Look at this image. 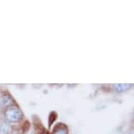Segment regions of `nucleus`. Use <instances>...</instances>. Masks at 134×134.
I'll list each match as a JSON object with an SVG mask.
<instances>
[{"label": "nucleus", "instance_id": "obj_1", "mask_svg": "<svg viewBox=\"0 0 134 134\" xmlns=\"http://www.w3.org/2000/svg\"><path fill=\"white\" fill-rule=\"evenodd\" d=\"M4 115L8 123H18L23 118V112L16 105L7 108L4 110Z\"/></svg>", "mask_w": 134, "mask_h": 134}, {"label": "nucleus", "instance_id": "obj_2", "mask_svg": "<svg viewBox=\"0 0 134 134\" xmlns=\"http://www.w3.org/2000/svg\"><path fill=\"white\" fill-rule=\"evenodd\" d=\"M0 105H1L2 108L6 110L7 108L15 105V101L10 94L4 93V95H2L1 97H0Z\"/></svg>", "mask_w": 134, "mask_h": 134}, {"label": "nucleus", "instance_id": "obj_3", "mask_svg": "<svg viewBox=\"0 0 134 134\" xmlns=\"http://www.w3.org/2000/svg\"><path fill=\"white\" fill-rule=\"evenodd\" d=\"M53 134H68V127L63 124H59L54 128Z\"/></svg>", "mask_w": 134, "mask_h": 134}, {"label": "nucleus", "instance_id": "obj_4", "mask_svg": "<svg viewBox=\"0 0 134 134\" xmlns=\"http://www.w3.org/2000/svg\"><path fill=\"white\" fill-rule=\"evenodd\" d=\"M114 88H115V90L118 92H123V91H125V90H129L131 88V85L130 84H127V83H119V84H115L114 85Z\"/></svg>", "mask_w": 134, "mask_h": 134}, {"label": "nucleus", "instance_id": "obj_5", "mask_svg": "<svg viewBox=\"0 0 134 134\" xmlns=\"http://www.w3.org/2000/svg\"><path fill=\"white\" fill-rule=\"evenodd\" d=\"M11 131L12 129L7 123H2L0 125V134H9Z\"/></svg>", "mask_w": 134, "mask_h": 134}, {"label": "nucleus", "instance_id": "obj_6", "mask_svg": "<svg viewBox=\"0 0 134 134\" xmlns=\"http://www.w3.org/2000/svg\"><path fill=\"white\" fill-rule=\"evenodd\" d=\"M9 134H19V131H15V130H12L9 132Z\"/></svg>", "mask_w": 134, "mask_h": 134}, {"label": "nucleus", "instance_id": "obj_7", "mask_svg": "<svg viewBox=\"0 0 134 134\" xmlns=\"http://www.w3.org/2000/svg\"><path fill=\"white\" fill-rule=\"evenodd\" d=\"M40 134H48V133L46 132V131H44V132H42V133H40Z\"/></svg>", "mask_w": 134, "mask_h": 134}, {"label": "nucleus", "instance_id": "obj_8", "mask_svg": "<svg viewBox=\"0 0 134 134\" xmlns=\"http://www.w3.org/2000/svg\"><path fill=\"white\" fill-rule=\"evenodd\" d=\"M27 134H34V133H32V132H30V133H27Z\"/></svg>", "mask_w": 134, "mask_h": 134}, {"label": "nucleus", "instance_id": "obj_9", "mask_svg": "<svg viewBox=\"0 0 134 134\" xmlns=\"http://www.w3.org/2000/svg\"><path fill=\"white\" fill-rule=\"evenodd\" d=\"M133 118H134V112H133Z\"/></svg>", "mask_w": 134, "mask_h": 134}]
</instances>
